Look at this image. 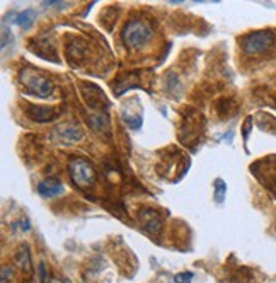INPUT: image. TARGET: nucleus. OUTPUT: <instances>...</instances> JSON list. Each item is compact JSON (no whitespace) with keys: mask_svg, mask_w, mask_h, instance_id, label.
Masks as SVG:
<instances>
[{"mask_svg":"<svg viewBox=\"0 0 276 283\" xmlns=\"http://www.w3.org/2000/svg\"><path fill=\"white\" fill-rule=\"evenodd\" d=\"M12 276H14L12 266H7V265L2 266V278H0V283H9L12 280Z\"/></svg>","mask_w":276,"mask_h":283,"instance_id":"obj_13","label":"nucleus"},{"mask_svg":"<svg viewBox=\"0 0 276 283\" xmlns=\"http://www.w3.org/2000/svg\"><path fill=\"white\" fill-rule=\"evenodd\" d=\"M49 283H66L65 280H60V278H55V276H53L51 280H49Z\"/></svg>","mask_w":276,"mask_h":283,"instance_id":"obj_19","label":"nucleus"},{"mask_svg":"<svg viewBox=\"0 0 276 283\" xmlns=\"http://www.w3.org/2000/svg\"><path fill=\"white\" fill-rule=\"evenodd\" d=\"M193 280V273L186 271V273H179V275L174 276V283H191Z\"/></svg>","mask_w":276,"mask_h":283,"instance_id":"obj_15","label":"nucleus"},{"mask_svg":"<svg viewBox=\"0 0 276 283\" xmlns=\"http://www.w3.org/2000/svg\"><path fill=\"white\" fill-rule=\"evenodd\" d=\"M12 227H19V229H21V231H24V232H28L29 231V229H31V224H29V220H26V218H24V220H19L17 222V224H14V225H12Z\"/></svg>","mask_w":276,"mask_h":283,"instance_id":"obj_17","label":"nucleus"},{"mask_svg":"<svg viewBox=\"0 0 276 283\" xmlns=\"http://www.w3.org/2000/svg\"><path fill=\"white\" fill-rule=\"evenodd\" d=\"M38 271H39V283H46V278H48V271H46V265L43 261L38 265Z\"/></svg>","mask_w":276,"mask_h":283,"instance_id":"obj_16","label":"nucleus"},{"mask_svg":"<svg viewBox=\"0 0 276 283\" xmlns=\"http://www.w3.org/2000/svg\"><path fill=\"white\" fill-rule=\"evenodd\" d=\"M152 38V26L142 19H131L121 33V39L128 50H138Z\"/></svg>","mask_w":276,"mask_h":283,"instance_id":"obj_1","label":"nucleus"},{"mask_svg":"<svg viewBox=\"0 0 276 283\" xmlns=\"http://www.w3.org/2000/svg\"><path fill=\"white\" fill-rule=\"evenodd\" d=\"M225 193H227V184H225L222 179H217V181H215V201L224 203Z\"/></svg>","mask_w":276,"mask_h":283,"instance_id":"obj_12","label":"nucleus"},{"mask_svg":"<svg viewBox=\"0 0 276 283\" xmlns=\"http://www.w3.org/2000/svg\"><path fill=\"white\" fill-rule=\"evenodd\" d=\"M68 172H70V178L79 188L85 189L91 188L96 181V171L92 167V164L85 159H72L70 164H68Z\"/></svg>","mask_w":276,"mask_h":283,"instance_id":"obj_2","label":"nucleus"},{"mask_svg":"<svg viewBox=\"0 0 276 283\" xmlns=\"http://www.w3.org/2000/svg\"><path fill=\"white\" fill-rule=\"evenodd\" d=\"M34 21H36V12L32 11V9H26V11L19 12V14L16 16V19H14L16 24L21 26L22 29H29Z\"/></svg>","mask_w":276,"mask_h":283,"instance_id":"obj_9","label":"nucleus"},{"mask_svg":"<svg viewBox=\"0 0 276 283\" xmlns=\"http://www.w3.org/2000/svg\"><path fill=\"white\" fill-rule=\"evenodd\" d=\"M123 119L126 121V125L130 126V128H140V125H142V116H136V118H130L126 113H123Z\"/></svg>","mask_w":276,"mask_h":283,"instance_id":"obj_14","label":"nucleus"},{"mask_svg":"<svg viewBox=\"0 0 276 283\" xmlns=\"http://www.w3.org/2000/svg\"><path fill=\"white\" fill-rule=\"evenodd\" d=\"M275 43V34L271 31H256L242 39V48L247 55L264 53Z\"/></svg>","mask_w":276,"mask_h":283,"instance_id":"obj_3","label":"nucleus"},{"mask_svg":"<svg viewBox=\"0 0 276 283\" xmlns=\"http://www.w3.org/2000/svg\"><path fill=\"white\" fill-rule=\"evenodd\" d=\"M89 123H91L97 132H104V130L109 128L108 115H104V113H94V115H91L89 116Z\"/></svg>","mask_w":276,"mask_h":283,"instance_id":"obj_11","label":"nucleus"},{"mask_svg":"<svg viewBox=\"0 0 276 283\" xmlns=\"http://www.w3.org/2000/svg\"><path fill=\"white\" fill-rule=\"evenodd\" d=\"M16 263L21 266L22 271H26V273L31 271V256H29L28 246H22V248L16 252Z\"/></svg>","mask_w":276,"mask_h":283,"instance_id":"obj_10","label":"nucleus"},{"mask_svg":"<svg viewBox=\"0 0 276 283\" xmlns=\"http://www.w3.org/2000/svg\"><path fill=\"white\" fill-rule=\"evenodd\" d=\"M60 111L53 108H43V106H31L28 109V116L32 119V121L38 123H46V121H53L55 118H58Z\"/></svg>","mask_w":276,"mask_h":283,"instance_id":"obj_6","label":"nucleus"},{"mask_svg":"<svg viewBox=\"0 0 276 283\" xmlns=\"http://www.w3.org/2000/svg\"><path fill=\"white\" fill-rule=\"evenodd\" d=\"M38 191L45 198H53V196H58L63 193V184L58 179H45L38 184Z\"/></svg>","mask_w":276,"mask_h":283,"instance_id":"obj_7","label":"nucleus"},{"mask_svg":"<svg viewBox=\"0 0 276 283\" xmlns=\"http://www.w3.org/2000/svg\"><path fill=\"white\" fill-rule=\"evenodd\" d=\"M24 84L28 91L38 98H48L53 91V84L41 75H24Z\"/></svg>","mask_w":276,"mask_h":283,"instance_id":"obj_4","label":"nucleus"},{"mask_svg":"<svg viewBox=\"0 0 276 283\" xmlns=\"http://www.w3.org/2000/svg\"><path fill=\"white\" fill-rule=\"evenodd\" d=\"M46 7H63V4H60L58 0H49V2H45Z\"/></svg>","mask_w":276,"mask_h":283,"instance_id":"obj_18","label":"nucleus"},{"mask_svg":"<svg viewBox=\"0 0 276 283\" xmlns=\"http://www.w3.org/2000/svg\"><path fill=\"white\" fill-rule=\"evenodd\" d=\"M51 136L55 140H62L63 144H77V142H82L84 138V133H82L81 128H77L75 125H58L55 130H53Z\"/></svg>","mask_w":276,"mask_h":283,"instance_id":"obj_5","label":"nucleus"},{"mask_svg":"<svg viewBox=\"0 0 276 283\" xmlns=\"http://www.w3.org/2000/svg\"><path fill=\"white\" fill-rule=\"evenodd\" d=\"M142 222H144L145 231L150 232V234H157L159 229H161V218H159V215L155 214V212H152V210L142 212Z\"/></svg>","mask_w":276,"mask_h":283,"instance_id":"obj_8","label":"nucleus"}]
</instances>
